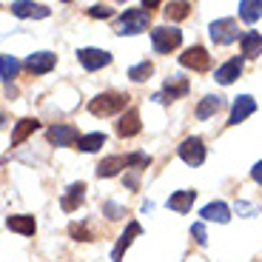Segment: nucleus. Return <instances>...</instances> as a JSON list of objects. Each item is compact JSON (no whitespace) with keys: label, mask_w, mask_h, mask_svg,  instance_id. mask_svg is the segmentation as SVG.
Masks as SVG:
<instances>
[{"label":"nucleus","mask_w":262,"mask_h":262,"mask_svg":"<svg viewBox=\"0 0 262 262\" xmlns=\"http://www.w3.org/2000/svg\"><path fill=\"white\" fill-rule=\"evenodd\" d=\"M128 103V94H120V92H103L89 103V112L94 117H112V114H120Z\"/></svg>","instance_id":"1"},{"label":"nucleus","mask_w":262,"mask_h":262,"mask_svg":"<svg viewBox=\"0 0 262 262\" xmlns=\"http://www.w3.org/2000/svg\"><path fill=\"white\" fill-rule=\"evenodd\" d=\"M148 20H151V12L145 6L140 9H125L120 14V23H117V34H140L148 29Z\"/></svg>","instance_id":"2"},{"label":"nucleus","mask_w":262,"mask_h":262,"mask_svg":"<svg viewBox=\"0 0 262 262\" xmlns=\"http://www.w3.org/2000/svg\"><path fill=\"white\" fill-rule=\"evenodd\" d=\"M180 43H183V32L174 29V26H157L154 32H151V46H154V52H160V54L174 52Z\"/></svg>","instance_id":"3"},{"label":"nucleus","mask_w":262,"mask_h":262,"mask_svg":"<svg viewBox=\"0 0 262 262\" xmlns=\"http://www.w3.org/2000/svg\"><path fill=\"white\" fill-rule=\"evenodd\" d=\"M236 37H239V26H236L234 17H223V20H216V23H211V40H214L216 46H228Z\"/></svg>","instance_id":"4"},{"label":"nucleus","mask_w":262,"mask_h":262,"mask_svg":"<svg viewBox=\"0 0 262 262\" xmlns=\"http://www.w3.org/2000/svg\"><path fill=\"white\" fill-rule=\"evenodd\" d=\"M180 157H183V163L191 165V168L203 165V160H205V145H203V140H200V137L183 140V145H180Z\"/></svg>","instance_id":"5"},{"label":"nucleus","mask_w":262,"mask_h":262,"mask_svg":"<svg viewBox=\"0 0 262 262\" xmlns=\"http://www.w3.org/2000/svg\"><path fill=\"white\" fill-rule=\"evenodd\" d=\"M180 63L185 69H194V72H208L211 69V54L203 46H191L185 49V54H180Z\"/></svg>","instance_id":"6"},{"label":"nucleus","mask_w":262,"mask_h":262,"mask_svg":"<svg viewBox=\"0 0 262 262\" xmlns=\"http://www.w3.org/2000/svg\"><path fill=\"white\" fill-rule=\"evenodd\" d=\"M46 137H49V143H52V145L66 148V145H74V143H77L80 134H77V128H74V125L57 123V125H52V128L46 131Z\"/></svg>","instance_id":"7"},{"label":"nucleus","mask_w":262,"mask_h":262,"mask_svg":"<svg viewBox=\"0 0 262 262\" xmlns=\"http://www.w3.org/2000/svg\"><path fill=\"white\" fill-rule=\"evenodd\" d=\"M77 60H80V66H83L85 72H97V69H103V66L112 63V54L103 52V49H80Z\"/></svg>","instance_id":"8"},{"label":"nucleus","mask_w":262,"mask_h":262,"mask_svg":"<svg viewBox=\"0 0 262 262\" xmlns=\"http://www.w3.org/2000/svg\"><path fill=\"white\" fill-rule=\"evenodd\" d=\"M254 112H256L254 97H251V94H243V97H236V100H234V108H231L228 123H231V125H239L243 120H248Z\"/></svg>","instance_id":"9"},{"label":"nucleus","mask_w":262,"mask_h":262,"mask_svg":"<svg viewBox=\"0 0 262 262\" xmlns=\"http://www.w3.org/2000/svg\"><path fill=\"white\" fill-rule=\"evenodd\" d=\"M57 66V57H54L52 52H34V54H29V60H26V69L32 74H49Z\"/></svg>","instance_id":"10"},{"label":"nucleus","mask_w":262,"mask_h":262,"mask_svg":"<svg viewBox=\"0 0 262 262\" xmlns=\"http://www.w3.org/2000/svg\"><path fill=\"white\" fill-rule=\"evenodd\" d=\"M183 94H188V80L185 77H171V80H165V89L154 100H160V103H171V100L183 97Z\"/></svg>","instance_id":"11"},{"label":"nucleus","mask_w":262,"mask_h":262,"mask_svg":"<svg viewBox=\"0 0 262 262\" xmlns=\"http://www.w3.org/2000/svg\"><path fill=\"white\" fill-rule=\"evenodd\" d=\"M143 234V228H140V223H128V228L120 234V239H117V245H114V251H112V259L114 262H123V254H125V248H128L131 243H134V236H140Z\"/></svg>","instance_id":"12"},{"label":"nucleus","mask_w":262,"mask_h":262,"mask_svg":"<svg viewBox=\"0 0 262 262\" xmlns=\"http://www.w3.org/2000/svg\"><path fill=\"white\" fill-rule=\"evenodd\" d=\"M6 225L12 231H17L20 236H34V231H37V220L32 214H12L6 220Z\"/></svg>","instance_id":"13"},{"label":"nucleus","mask_w":262,"mask_h":262,"mask_svg":"<svg viewBox=\"0 0 262 262\" xmlns=\"http://www.w3.org/2000/svg\"><path fill=\"white\" fill-rule=\"evenodd\" d=\"M83 196H85V183H72L69 188H66L63 200H60V208L63 211H77L80 203H83Z\"/></svg>","instance_id":"14"},{"label":"nucleus","mask_w":262,"mask_h":262,"mask_svg":"<svg viewBox=\"0 0 262 262\" xmlns=\"http://www.w3.org/2000/svg\"><path fill=\"white\" fill-rule=\"evenodd\" d=\"M194 196H196V191H191V188L177 191V194H171V196H168V208H171V211H177V214H188L191 205H194Z\"/></svg>","instance_id":"15"},{"label":"nucleus","mask_w":262,"mask_h":262,"mask_svg":"<svg viewBox=\"0 0 262 262\" xmlns=\"http://www.w3.org/2000/svg\"><path fill=\"white\" fill-rule=\"evenodd\" d=\"M12 14H17V17H49L52 14V9L43 6V3H12Z\"/></svg>","instance_id":"16"},{"label":"nucleus","mask_w":262,"mask_h":262,"mask_svg":"<svg viewBox=\"0 0 262 262\" xmlns=\"http://www.w3.org/2000/svg\"><path fill=\"white\" fill-rule=\"evenodd\" d=\"M140 114L134 112V108H128V112L120 117V123H117V134L120 137H134V134H140Z\"/></svg>","instance_id":"17"},{"label":"nucleus","mask_w":262,"mask_h":262,"mask_svg":"<svg viewBox=\"0 0 262 262\" xmlns=\"http://www.w3.org/2000/svg\"><path fill=\"white\" fill-rule=\"evenodd\" d=\"M239 74H243V60L234 57V60H228L225 66H220V69H216V83L231 85L236 77H239Z\"/></svg>","instance_id":"18"},{"label":"nucleus","mask_w":262,"mask_h":262,"mask_svg":"<svg viewBox=\"0 0 262 262\" xmlns=\"http://www.w3.org/2000/svg\"><path fill=\"white\" fill-rule=\"evenodd\" d=\"M37 128H40V123H37V120H32V117H23L17 125H14V131H12V145H20L23 140L29 137V134H34Z\"/></svg>","instance_id":"19"},{"label":"nucleus","mask_w":262,"mask_h":262,"mask_svg":"<svg viewBox=\"0 0 262 262\" xmlns=\"http://www.w3.org/2000/svg\"><path fill=\"white\" fill-rule=\"evenodd\" d=\"M223 97H216V94H208V97L203 100V103L196 105V117L200 120H208V117H214L216 112H220V108H223Z\"/></svg>","instance_id":"20"},{"label":"nucleus","mask_w":262,"mask_h":262,"mask_svg":"<svg viewBox=\"0 0 262 262\" xmlns=\"http://www.w3.org/2000/svg\"><path fill=\"white\" fill-rule=\"evenodd\" d=\"M243 54L245 57H259L262 54V34L259 32H245L243 34Z\"/></svg>","instance_id":"21"},{"label":"nucleus","mask_w":262,"mask_h":262,"mask_svg":"<svg viewBox=\"0 0 262 262\" xmlns=\"http://www.w3.org/2000/svg\"><path fill=\"white\" fill-rule=\"evenodd\" d=\"M203 220H214V223H228L231 220V211L225 203H208L203 208Z\"/></svg>","instance_id":"22"},{"label":"nucleus","mask_w":262,"mask_h":262,"mask_svg":"<svg viewBox=\"0 0 262 262\" xmlns=\"http://www.w3.org/2000/svg\"><path fill=\"white\" fill-rule=\"evenodd\" d=\"M123 168H125V157H105L97 165V177H117Z\"/></svg>","instance_id":"23"},{"label":"nucleus","mask_w":262,"mask_h":262,"mask_svg":"<svg viewBox=\"0 0 262 262\" xmlns=\"http://www.w3.org/2000/svg\"><path fill=\"white\" fill-rule=\"evenodd\" d=\"M20 72V60L12 57V54H0V77L6 80L9 85H12V80L17 77Z\"/></svg>","instance_id":"24"},{"label":"nucleus","mask_w":262,"mask_h":262,"mask_svg":"<svg viewBox=\"0 0 262 262\" xmlns=\"http://www.w3.org/2000/svg\"><path fill=\"white\" fill-rule=\"evenodd\" d=\"M103 145H105V134H103V131L83 134V137L77 140V148L80 151H89V154H92V151H97V148H103Z\"/></svg>","instance_id":"25"},{"label":"nucleus","mask_w":262,"mask_h":262,"mask_svg":"<svg viewBox=\"0 0 262 262\" xmlns=\"http://www.w3.org/2000/svg\"><path fill=\"white\" fill-rule=\"evenodd\" d=\"M239 17L245 23H254V20L262 17V0H243L239 3Z\"/></svg>","instance_id":"26"},{"label":"nucleus","mask_w":262,"mask_h":262,"mask_svg":"<svg viewBox=\"0 0 262 262\" xmlns=\"http://www.w3.org/2000/svg\"><path fill=\"white\" fill-rule=\"evenodd\" d=\"M151 72H154V66H151L148 60H143V63H137V66L128 69V77L134 80V83H145V80L151 77Z\"/></svg>","instance_id":"27"},{"label":"nucleus","mask_w":262,"mask_h":262,"mask_svg":"<svg viewBox=\"0 0 262 262\" xmlns=\"http://www.w3.org/2000/svg\"><path fill=\"white\" fill-rule=\"evenodd\" d=\"M188 12H191V3H168L165 6V17L168 20H183L188 17Z\"/></svg>","instance_id":"28"},{"label":"nucleus","mask_w":262,"mask_h":262,"mask_svg":"<svg viewBox=\"0 0 262 262\" xmlns=\"http://www.w3.org/2000/svg\"><path fill=\"white\" fill-rule=\"evenodd\" d=\"M69 234H72V239H83V243H89V239H92V231L85 228V225H77V223L69 225Z\"/></svg>","instance_id":"29"},{"label":"nucleus","mask_w":262,"mask_h":262,"mask_svg":"<svg viewBox=\"0 0 262 262\" xmlns=\"http://www.w3.org/2000/svg\"><path fill=\"white\" fill-rule=\"evenodd\" d=\"M112 6H92L89 9V17H94V20H105V17H112Z\"/></svg>","instance_id":"30"},{"label":"nucleus","mask_w":262,"mask_h":262,"mask_svg":"<svg viewBox=\"0 0 262 262\" xmlns=\"http://www.w3.org/2000/svg\"><path fill=\"white\" fill-rule=\"evenodd\" d=\"M103 211H105V216H108V220H120V216L125 214L117 203H103Z\"/></svg>","instance_id":"31"},{"label":"nucleus","mask_w":262,"mask_h":262,"mask_svg":"<svg viewBox=\"0 0 262 262\" xmlns=\"http://www.w3.org/2000/svg\"><path fill=\"white\" fill-rule=\"evenodd\" d=\"M191 236H194V239H196L200 245H205V228H203L200 223H196L194 228H191Z\"/></svg>","instance_id":"32"},{"label":"nucleus","mask_w":262,"mask_h":262,"mask_svg":"<svg viewBox=\"0 0 262 262\" xmlns=\"http://www.w3.org/2000/svg\"><path fill=\"white\" fill-rule=\"evenodd\" d=\"M251 177H254V180H256V183H259V185H262V163H256V165H254V168H251Z\"/></svg>","instance_id":"33"}]
</instances>
